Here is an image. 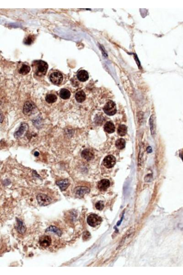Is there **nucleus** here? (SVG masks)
Returning a JSON list of instances; mask_svg holds the SVG:
<instances>
[{
  "label": "nucleus",
  "mask_w": 183,
  "mask_h": 275,
  "mask_svg": "<svg viewBox=\"0 0 183 275\" xmlns=\"http://www.w3.org/2000/svg\"><path fill=\"white\" fill-rule=\"evenodd\" d=\"M77 77L78 80L81 82H85L89 78L88 73L86 71L82 70L78 73Z\"/></svg>",
  "instance_id": "obj_15"
},
{
  "label": "nucleus",
  "mask_w": 183,
  "mask_h": 275,
  "mask_svg": "<svg viewBox=\"0 0 183 275\" xmlns=\"http://www.w3.org/2000/svg\"><path fill=\"white\" fill-rule=\"evenodd\" d=\"M115 145L118 149H123L126 146V141L123 139H118L116 141Z\"/></svg>",
  "instance_id": "obj_20"
},
{
  "label": "nucleus",
  "mask_w": 183,
  "mask_h": 275,
  "mask_svg": "<svg viewBox=\"0 0 183 275\" xmlns=\"http://www.w3.org/2000/svg\"><path fill=\"white\" fill-rule=\"evenodd\" d=\"M45 232L54 233L59 237L61 236L62 233V232L60 230L59 228L54 226H51L48 227L46 230Z\"/></svg>",
  "instance_id": "obj_17"
},
{
  "label": "nucleus",
  "mask_w": 183,
  "mask_h": 275,
  "mask_svg": "<svg viewBox=\"0 0 183 275\" xmlns=\"http://www.w3.org/2000/svg\"><path fill=\"white\" fill-rule=\"evenodd\" d=\"M50 80L54 84L59 85L62 82L63 76L61 73L55 72L51 74L50 76Z\"/></svg>",
  "instance_id": "obj_8"
},
{
  "label": "nucleus",
  "mask_w": 183,
  "mask_h": 275,
  "mask_svg": "<svg viewBox=\"0 0 183 275\" xmlns=\"http://www.w3.org/2000/svg\"><path fill=\"white\" fill-rule=\"evenodd\" d=\"M29 127L28 124L25 122H22L20 125L19 128L14 133V137L16 139H21L26 136L28 132Z\"/></svg>",
  "instance_id": "obj_2"
},
{
  "label": "nucleus",
  "mask_w": 183,
  "mask_h": 275,
  "mask_svg": "<svg viewBox=\"0 0 183 275\" xmlns=\"http://www.w3.org/2000/svg\"><path fill=\"white\" fill-rule=\"evenodd\" d=\"M60 96L62 99L67 100L70 97V92L67 89H63L60 91Z\"/></svg>",
  "instance_id": "obj_19"
},
{
  "label": "nucleus",
  "mask_w": 183,
  "mask_h": 275,
  "mask_svg": "<svg viewBox=\"0 0 183 275\" xmlns=\"http://www.w3.org/2000/svg\"><path fill=\"white\" fill-rule=\"evenodd\" d=\"M39 243L41 247L47 248L49 247L51 243V239L47 235H43L39 238Z\"/></svg>",
  "instance_id": "obj_9"
},
{
  "label": "nucleus",
  "mask_w": 183,
  "mask_h": 275,
  "mask_svg": "<svg viewBox=\"0 0 183 275\" xmlns=\"http://www.w3.org/2000/svg\"><path fill=\"white\" fill-rule=\"evenodd\" d=\"M36 109V106L34 103L31 101H28L25 102L24 106L23 112L25 115L30 116L34 113V111Z\"/></svg>",
  "instance_id": "obj_5"
},
{
  "label": "nucleus",
  "mask_w": 183,
  "mask_h": 275,
  "mask_svg": "<svg viewBox=\"0 0 183 275\" xmlns=\"http://www.w3.org/2000/svg\"><path fill=\"white\" fill-rule=\"evenodd\" d=\"M57 96L53 94H49L46 97L45 100L49 103H53L57 101Z\"/></svg>",
  "instance_id": "obj_22"
},
{
  "label": "nucleus",
  "mask_w": 183,
  "mask_h": 275,
  "mask_svg": "<svg viewBox=\"0 0 183 275\" xmlns=\"http://www.w3.org/2000/svg\"><path fill=\"white\" fill-rule=\"evenodd\" d=\"M56 183L59 186L61 191L65 190L70 185L69 181L67 179L57 181Z\"/></svg>",
  "instance_id": "obj_14"
},
{
  "label": "nucleus",
  "mask_w": 183,
  "mask_h": 275,
  "mask_svg": "<svg viewBox=\"0 0 183 275\" xmlns=\"http://www.w3.org/2000/svg\"><path fill=\"white\" fill-rule=\"evenodd\" d=\"M4 116L2 112L0 111V122L2 123L3 121Z\"/></svg>",
  "instance_id": "obj_27"
},
{
  "label": "nucleus",
  "mask_w": 183,
  "mask_h": 275,
  "mask_svg": "<svg viewBox=\"0 0 183 275\" xmlns=\"http://www.w3.org/2000/svg\"><path fill=\"white\" fill-rule=\"evenodd\" d=\"M37 200L39 205L41 206H46L49 205L51 202V199L48 195L43 194H38Z\"/></svg>",
  "instance_id": "obj_6"
},
{
  "label": "nucleus",
  "mask_w": 183,
  "mask_h": 275,
  "mask_svg": "<svg viewBox=\"0 0 183 275\" xmlns=\"http://www.w3.org/2000/svg\"><path fill=\"white\" fill-rule=\"evenodd\" d=\"M103 111L108 115L113 116L117 112L116 105L113 101L110 100L106 104L103 108Z\"/></svg>",
  "instance_id": "obj_4"
},
{
  "label": "nucleus",
  "mask_w": 183,
  "mask_h": 275,
  "mask_svg": "<svg viewBox=\"0 0 183 275\" xmlns=\"http://www.w3.org/2000/svg\"><path fill=\"white\" fill-rule=\"evenodd\" d=\"M30 68L29 66L26 65V64H23L20 69L19 73L20 74L25 75V74L28 73L30 72Z\"/></svg>",
  "instance_id": "obj_23"
},
{
  "label": "nucleus",
  "mask_w": 183,
  "mask_h": 275,
  "mask_svg": "<svg viewBox=\"0 0 183 275\" xmlns=\"http://www.w3.org/2000/svg\"><path fill=\"white\" fill-rule=\"evenodd\" d=\"M33 41V37L28 36V38H26V40H25V43L27 44V45H30L32 43V42Z\"/></svg>",
  "instance_id": "obj_25"
},
{
  "label": "nucleus",
  "mask_w": 183,
  "mask_h": 275,
  "mask_svg": "<svg viewBox=\"0 0 183 275\" xmlns=\"http://www.w3.org/2000/svg\"><path fill=\"white\" fill-rule=\"evenodd\" d=\"M33 67L35 74L38 76L44 75L48 69V64L43 61H36L33 63Z\"/></svg>",
  "instance_id": "obj_1"
},
{
  "label": "nucleus",
  "mask_w": 183,
  "mask_h": 275,
  "mask_svg": "<svg viewBox=\"0 0 183 275\" xmlns=\"http://www.w3.org/2000/svg\"><path fill=\"white\" fill-rule=\"evenodd\" d=\"M90 237V233L88 232H85L84 233V235H83V239L84 240H87L88 239V237Z\"/></svg>",
  "instance_id": "obj_26"
},
{
  "label": "nucleus",
  "mask_w": 183,
  "mask_h": 275,
  "mask_svg": "<svg viewBox=\"0 0 183 275\" xmlns=\"http://www.w3.org/2000/svg\"><path fill=\"white\" fill-rule=\"evenodd\" d=\"M102 219L96 214H91L88 217L87 222L91 227H95L101 224Z\"/></svg>",
  "instance_id": "obj_3"
},
{
  "label": "nucleus",
  "mask_w": 183,
  "mask_h": 275,
  "mask_svg": "<svg viewBox=\"0 0 183 275\" xmlns=\"http://www.w3.org/2000/svg\"><path fill=\"white\" fill-rule=\"evenodd\" d=\"M110 185H111L110 181L108 179H104L99 182L97 187L100 190L105 191L109 188Z\"/></svg>",
  "instance_id": "obj_12"
},
{
  "label": "nucleus",
  "mask_w": 183,
  "mask_h": 275,
  "mask_svg": "<svg viewBox=\"0 0 183 275\" xmlns=\"http://www.w3.org/2000/svg\"><path fill=\"white\" fill-rule=\"evenodd\" d=\"M104 128H105V131L106 132L109 133V134L113 133L115 131V125L111 122H106V124H105Z\"/></svg>",
  "instance_id": "obj_18"
},
{
  "label": "nucleus",
  "mask_w": 183,
  "mask_h": 275,
  "mask_svg": "<svg viewBox=\"0 0 183 275\" xmlns=\"http://www.w3.org/2000/svg\"><path fill=\"white\" fill-rule=\"evenodd\" d=\"M103 165L107 168L113 167L116 163L115 158L112 155H108L103 160Z\"/></svg>",
  "instance_id": "obj_7"
},
{
  "label": "nucleus",
  "mask_w": 183,
  "mask_h": 275,
  "mask_svg": "<svg viewBox=\"0 0 183 275\" xmlns=\"http://www.w3.org/2000/svg\"><path fill=\"white\" fill-rule=\"evenodd\" d=\"M86 95L82 91H79L76 94L75 98L78 102L82 103L86 99Z\"/></svg>",
  "instance_id": "obj_16"
},
{
  "label": "nucleus",
  "mask_w": 183,
  "mask_h": 275,
  "mask_svg": "<svg viewBox=\"0 0 183 275\" xmlns=\"http://www.w3.org/2000/svg\"><path fill=\"white\" fill-rule=\"evenodd\" d=\"M90 189L85 187H78L76 188L74 190V192L77 196L79 197H82L85 194L89 193Z\"/></svg>",
  "instance_id": "obj_10"
},
{
  "label": "nucleus",
  "mask_w": 183,
  "mask_h": 275,
  "mask_svg": "<svg viewBox=\"0 0 183 275\" xmlns=\"http://www.w3.org/2000/svg\"><path fill=\"white\" fill-rule=\"evenodd\" d=\"M95 207L98 210H101L104 208V205L102 201H98L95 204Z\"/></svg>",
  "instance_id": "obj_24"
},
{
  "label": "nucleus",
  "mask_w": 183,
  "mask_h": 275,
  "mask_svg": "<svg viewBox=\"0 0 183 275\" xmlns=\"http://www.w3.org/2000/svg\"><path fill=\"white\" fill-rule=\"evenodd\" d=\"M81 155L82 158L88 161L93 160L94 157L93 152L90 149H85L81 153Z\"/></svg>",
  "instance_id": "obj_11"
},
{
  "label": "nucleus",
  "mask_w": 183,
  "mask_h": 275,
  "mask_svg": "<svg viewBox=\"0 0 183 275\" xmlns=\"http://www.w3.org/2000/svg\"><path fill=\"white\" fill-rule=\"evenodd\" d=\"M127 130V128L126 126H125L124 125H120L118 128V134L120 136H123L124 135H126V134Z\"/></svg>",
  "instance_id": "obj_21"
},
{
  "label": "nucleus",
  "mask_w": 183,
  "mask_h": 275,
  "mask_svg": "<svg viewBox=\"0 0 183 275\" xmlns=\"http://www.w3.org/2000/svg\"><path fill=\"white\" fill-rule=\"evenodd\" d=\"M34 155H35V156H36V157H38V156H39V152H38L36 151V152H34Z\"/></svg>",
  "instance_id": "obj_29"
},
{
  "label": "nucleus",
  "mask_w": 183,
  "mask_h": 275,
  "mask_svg": "<svg viewBox=\"0 0 183 275\" xmlns=\"http://www.w3.org/2000/svg\"><path fill=\"white\" fill-rule=\"evenodd\" d=\"M147 151L149 153H151V152H152V149H151V147H147Z\"/></svg>",
  "instance_id": "obj_28"
},
{
  "label": "nucleus",
  "mask_w": 183,
  "mask_h": 275,
  "mask_svg": "<svg viewBox=\"0 0 183 275\" xmlns=\"http://www.w3.org/2000/svg\"><path fill=\"white\" fill-rule=\"evenodd\" d=\"M16 224L15 226V228L16 230L19 233L24 234L26 230V227L25 226L24 223L22 221L19 220V219L16 218Z\"/></svg>",
  "instance_id": "obj_13"
}]
</instances>
